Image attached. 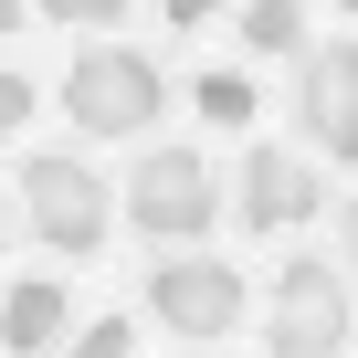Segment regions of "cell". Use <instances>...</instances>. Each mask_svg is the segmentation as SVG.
<instances>
[{
	"label": "cell",
	"mask_w": 358,
	"mask_h": 358,
	"mask_svg": "<svg viewBox=\"0 0 358 358\" xmlns=\"http://www.w3.org/2000/svg\"><path fill=\"white\" fill-rule=\"evenodd\" d=\"M127 222H137L158 253L211 243V222H222V179H211V158H201V148H148V158L127 169Z\"/></svg>",
	"instance_id": "obj_1"
},
{
	"label": "cell",
	"mask_w": 358,
	"mask_h": 358,
	"mask_svg": "<svg viewBox=\"0 0 358 358\" xmlns=\"http://www.w3.org/2000/svg\"><path fill=\"white\" fill-rule=\"evenodd\" d=\"M158 106H169V74H158L137 43H85L74 74H64V116H74L85 137H148Z\"/></svg>",
	"instance_id": "obj_2"
},
{
	"label": "cell",
	"mask_w": 358,
	"mask_h": 358,
	"mask_svg": "<svg viewBox=\"0 0 358 358\" xmlns=\"http://www.w3.org/2000/svg\"><path fill=\"white\" fill-rule=\"evenodd\" d=\"M264 348L274 358H337L348 348V274L327 253H295L264 295Z\"/></svg>",
	"instance_id": "obj_3"
},
{
	"label": "cell",
	"mask_w": 358,
	"mask_h": 358,
	"mask_svg": "<svg viewBox=\"0 0 358 358\" xmlns=\"http://www.w3.org/2000/svg\"><path fill=\"white\" fill-rule=\"evenodd\" d=\"M22 211H32V243H43V253H95L106 222H116L106 179H95L74 148H43V158L22 169Z\"/></svg>",
	"instance_id": "obj_4"
},
{
	"label": "cell",
	"mask_w": 358,
	"mask_h": 358,
	"mask_svg": "<svg viewBox=\"0 0 358 358\" xmlns=\"http://www.w3.org/2000/svg\"><path fill=\"white\" fill-rule=\"evenodd\" d=\"M137 295H148V316H158L169 337H232V327H243V306H253V295H243V274H232V264H211L201 243H190V253H158Z\"/></svg>",
	"instance_id": "obj_5"
},
{
	"label": "cell",
	"mask_w": 358,
	"mask_h": 358,
	"mask_svg": "<svg viewBox=\"0 0 358 358\" xmlns=\"http://www.w3.org/2000/svg\"><path fill=\"white\" fill-rule=\"evenodd\" d=\"M295 127H306L327 158H358V32L295 53Z\"/></svg>",
	"instance_id": "obj_6"
},
{
	"label": "cell",
	"mask_w": 358,
	"mask_h": 358,
	"mask_svg": "<svg viewBox=\"0 0 358 358\" xmlns=\"http://www.w3.org/2000/svg\"><path fill=\"white\" fill-rule=\"evenodd\" d=\"M327 211V179L295 158V148H253L243 158V222L253 232H295V222H316Z\"/></svg>",
	"instance_id": "obj_7"
},
{
	"label": "cell",
	"mask_w": 358,
	"mask_h": 358,
	"mask_svg": "<svg viewBox=\"0 0 358 358\" xmlns=\"http://www.w3.org/2000/svg\"><path fill=\"white\" fill-rule=\"evenodd\" d=\"M64 337H74V295H64L53 274H32V285L0 295V348H11V358H43V348H64Z\"/></svg>",
	"instance_id": "obj_8"
},
{
	"label": "cell",
	"mask_w": 358,
	"mask_h": 358,
	"mask_svg": "<svg viewBox=\"0 0 358 358\" xmlns=\"http://www.w3.org/2000/svg\"><path fill=\"white\" fill-rule=\"evenodd\" d=\"M243 53H306V0H243Z\"/></svg>",
	"instance_id": "obj_9"
},
{
	"label": "cell",
	"mask_w": 358,
	"mask_h": 358,
	"mask_svg": "<svg viewBox=\"0 0 358 358\" xmlns=\"http://www.w3.org/2000/svg\"><path fill=\"white\" fill-rule=\"evenodd\" d=\"M190 95H201V116H211V127H243V116H253V85H243L232 64H222V74H201Z\"/></svg>",
	"instance_id": "obj_10"
},
{
	"label": "cell",
	"mask_w": 358,
	"mask_h": 358,
	"mask_svg": "<svg viewBox=\"0 0 358 358\" xmlns=\"http://www.w3.org/2000/svg\"><path fill=\"white\" fill-rule=\"evenodd\" d=\"M137 337H127V316H95V327H74L64 337V358H127Z\"/></svg>",
	"instance_id": "obj_11"
},
{
	"label": "cell",
	"mask_w": 358,
	"mask_h": 358,
	"mask_svg": "<svg viewBox=\"0 0 358 358\" xmlns=\"http://www.w3.org/2000/svg\"><path fill=\"white\" fill-rule=\"evenodd\" d=\"M127 0H43V22H74V32H106Z\"/></svg>",
	"instance_id": "obj_12"
},
{
	"label": "cell",
	"mask_w": 358,
	"mask_h": 358,
	"mask_svg": "<svg viewBox=\"0 0 358 358\" xmlns=\"http://www.w3.org/2000/svg\"><path fill=\"white\" fill-rule=\"evenodd\" d=\"M22 116H32V85H22V74H0V137H11Z\"/></svg>",
	"instance_id": "obj_13"
},
{
	"label": "cell",
	"mask_w": 358,
	"mask_h": 358,
	"mask_svg": "<svg viewBox=\"0 0 358 358\" xmlns=\"http://www.w3.org/2000/svg\"><path fill=\"white\" fill-rule=\"evenodd\" d=\"M211 11H222V0H169V22H179V32H190V22H211Z\"/></svg>",
	"instance_id": "obj_14"
},
{
	"label": "cell",
	"mask_w": 358,
	"mask_h": 358,
	"mask_svg": "<svg viewBox=\"0 0 358 358\" xmlns=\"http://www.w3.org/2000/svg\"><path fill=\"white\" fill-rule=\"evenodd\" d=\"M11 22H32V11H22V0H0V32H11Z\"/></svg>",
	"instance_id": "obj_15"
},
{
	"label": "cell",
	"mask_w": 358,
	"mask_h": 358,
	"mask_svg": "<svg viewBox=\"0 0 358 358\" xmlns=\"http://www.w3.org/2000/svg\"><path fill=\"white\" fill-rule=\"evenodd\" d=\"M348 274H358V211H348Z\"/></svg>",
	"instance_id": "obj_16"
},
{
	"label": "cell",
	"mask_w": 358,
	"mask_h": 358,
	"mask_svg": "<svg viewBox=\"0 0 358 358\" xmlns=\"http://www.w3.org/2000/svg\"><path fill=\"white\" fill-rule=\"evenodd\" d=\"M0 243H11V211H0Z\"/></svg>",
	"instance_id": "obj_17"
},
{
	"label": "cell",
	"mask_w": 358,
	"mask_h": 358,
	"mask_svg": "<svg viewBox=\"0 0 358 358\" xmlns=\"http://www.w3.org/2000/svg\"><path fill=\"white\" fill-rule=\"evenodd\" d=\"M337 11H358V0H337Z\"/></svg>",
	"instance_id": "obj_18"
}]
</instances>
